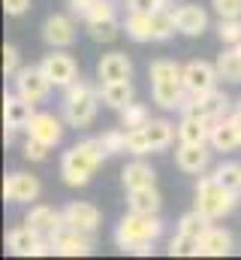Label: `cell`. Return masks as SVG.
I'll list each match as a JSON object with an SVG mask.
<instances>
[{
	"mask_svg": "<svg viewBox=\"0 0 241 260\" xmlns=\"http://www.w3.org/2000/svg\"><path fill=\"white\" fill-rule=\"evenodd\" d=\"M220 18H241V0H211Z\"/></svg>",
	"mask_w": 241,
	"mask_h": 260,
	"instance_id": "cell-40",
	"label": "cell"
},
{
	"mask_svg": "<svg viewBox=\"0 0 241 260\" xmlns=\"http://www.w3.org/2000/svg\"><path fill=\"white\" fill-rule=\"evenodd\" d=\"M120 121H124L127 130L148 127V124H151V112H148V106H142V103H130V106L120 109Z\"/></svg>",
	"mask_w": 241,
	"mask_h": 260,
	"instance_id": "cell-32",
	"label": "cell"
},
{
	"mask_svg": "<svg viewBox=\"0 0 241 260\" xmlns=\"http://www.w3.org/2000/svg\"><path fill=\"white\" fill-rule=\"evenodd\" d=\"M211 124H214V121L184 115L181 124H178V142H208V139H211Z\"/></svg>",
	"mask_w": 241,
	"mask_h": 260,
	"instance_id": "cell-28",
	"label": "cell"
},
{
	"mask_svg": "<svg viewBox=\"0 0 241 260\" xmlns=\"http://www.w3.org/2000/svg\"><path fill=\"white\" fill-rule=\"evenodd\" d=\"M3 142H6V145H12V142H15V130H12V127L3 130Z\"/></svg>",
	"mask_w": 241,
	"mask_h": 260,
	"instance_id": "cell-47",
	"label": "cell"
},
{
	"mask_svg": "<svg viewBox=\"0 0 241 260\" xmlns=\"http://www.w3.org/2000/svg\"><path fill=\"white\" fill-rule=\"evenodd\" d=\"M160 6L163 0H127V12H154Z\"/></svg>",
	"mask_w": 241,
	"mask_h": 260,
	"instance_id": "cell-42",
	"label": "cell"
},
{
	"mask_svg": "<svg viewBox=\"0 0 241 260\" xmlns=\"http://www.w3.org/2000/svg\"><path fill=\"white\" fill-rule=\"evenodd\" d=\"M208 145H211V142H181L178 151H175V164H178V170L190 173V176L205 173L208 164H211V151H208Z\"/></svg>",
	"mask_w": 241,
	"mask_h": 260,
	"instance_id": "cell-12",
	"label": "cell"
},
{
	"mask_svg": "<svg viewBox=\"0 0 241 260\" xmlns=\"http://www.w3.org/2000/svg\"><path fill=\"white\" fill-rule=\"evenodd\" d=\"M120 182H124L127 191H136V188L154 185V182H157V173H154L145 160H133V164H127V167L120 170Z\"/></svg>",
	"mask_w": 241,
	"mask_h": 260,
	"instance_id": "cell-26",
	"label": "cell"
},
{
	"mask_svg": "<svg viewBox=\"0 0 241 260\" xmlns=\"http://www.w3.org/2000/svg\"><path fill=\"white\" fill-rule=\"evenodd\" d=\"M43 191L39 179L36 176H27V173H9L3 179V200L6 203H30L36 200Z\"/></svg>",
	"mask_w": 241,
	"mask_h": 260,
	"instance_id": "cell-11",
	"label": "cell"
},
{
	"mask_svg": "<svg viewBox=\"0 0 241 260\" xmlns=\"http://www.w3.org/2000/svg\"><path fill=\"white\" fill-rule=\"evenodd\" d=\"M127 151H130V154H136V157L154 154V151H151V139H148V130H145V127L127 130Z\"/></svg>",
	"mask_w": 241,
	"mask_h": 260,
	"instance_id": "cell-34",
	"label": "cell"
},
{
	"mask_svg": "<svg viewBox=\"0 0 241 260\" xmlns=\"http://www.w3.org/2000/svg\"><path fill=\"white\" fill-rule=\"evenodd\" d=\"M217 64H208V61H190L184 64V88L187 94H202V91H211L217 88Z\"/></svg>",
	"mask_w": 241,
	"mask_h": 260,
	"instance_id": "cell-10",
	"label": "cell"
},
{
	"mask_svg": "<svg viewBox=\"0 0 241 260\" xmlns=\"http://www.w3.org/2000/svg\"><path fill=\"white\" fill-rule=\"evenodd\" d=\"M106 157V148L100 142V136H91V139H82L75 145H69L60 157V176L69 188H85L91 182V176L100 170Z\"/></svg>",
	"mask_w": 241,
	"mask_h": 260,
	"instance_id": "cell-1",
	"label": "cell"
},
{
	"mask_svg": "<svg viewBox=\"0 0 241 260\" xmlns=\"http://www.w3.org/2000/svg\"><path fill=\"white\" fill-rule=\"evenodd\" d=\"M163 233V221L157 215H142V212H130L124 215L115 227V242L120 251L139 245V242H154Z\"/></svg>",
	"mask_w": 241,
	"mask_h": 260,
	"instance_id": "cell-5",
	"label": "cell"
},
{
	"mask_svg": "<svg viewBox=\"0 0 241 260\" xmlns=\"http://www.w3.org/2000/svg\"><path fill=\"white\" fill-rule=\"evenodd\" d=\"M43 40L52 49H66L75 43V21L69 15H49L43 24Z\"/></svg>",
	"mask_w": 241,
	"mask_h": 260,
	"instance_id": "cell-15",
	"label": "cell"
},
{
	"mask_svg": "<svg viewBox=\"0 0 241 260\" xmlns=\"http://www.w3.org/2000/svg\"><path fill=\"white\" fill-rule=\"evenodd\" d=\"M235 206H238V191L226 188V185L217 182L214 176H202V179L196 182V206H193V209L205 212L211 221L229 215Z\"/></svg>",
	"mask_w": 241,
	"mask_h": 260,
	"instance_id": "cell-4",
	"label": "cell"
},
{
	"mask_svg": "<svg viewBox=\"0 0 241 260\" xmlns=\"http://www.w3.org/2000/svg\"><path fill=\"white\" fill-rule=\"evenodd\" d=\"M33 106H36V103L24 100L21 94H6V97H3V124L12 127V130H27L30 118L36 115Z\"/></svg>",
	"mask_w": 241,
	"mask_h": 260,
	"instance_id": "cell-14",
	"label": "cell"
},
{
	"mask_svg": "<svg viewBox=\"0 0 241 260\" xmlns=\"http://www.w3.org/2000/svg\"><path fill=\"white\" fill-rule=\"evenodd\" d=\"M63 224L82 233H97L100 230V209L94 203H69L63 209Z\"/></svg>",
	"mask_w": 241,
	"mask_h": 260,
	"instance_id": "cell-13",
	"label": "cell"
},
{
	"mask_svg": "<svg viewBox=\"0 0 241 260\" xmlns=\"http://www.w3.org/2000/svg\"><path fill=\"white\" fill-rule=\"evenodd\" d=\"M145 130H148V139H151V151H166L178 136V127L166 118H151V124Z\"/></svg>",
	"mask_w": 241,
	"mask_h": 260,
	"instance_id": "cell-27",
	"label": "cell"
},
{
	"mask_svg": "<svg viewBox=\"0 0 241 260\" xmlns=\"http://www.w3.org/2000/svg\"><path fill=\"white\" fill-rule=\"evenodd\" d=\"M69 3H72V12L78 15V12H82V9H85V6H88L91 0H69Z\"/></svg>",
	"mask_w": 241,
	"mask_h": 260,
	"instance_id": "cell-46",
	"label": "cell"
},
{
	"mask_svg": "<svg viewBox=\"0 0 241 260\" xmlns=\"http://www.w3.org/2000/svg\"><path fill=\"white\" fill-rule=\"evenodd\" d=\"M214 64H217V73H220L223 82H241V55L235 52V46L220 52Z\"/></svg>",
	"mask_w": 241,
	"mask_h": 260,
	"instance_id": "cell-30",
	"label": "cell"
},
{
	"mask_svg": "<svg viewBox=\"0 0 241 260\" xmlns=\"http://www.w3.org/2000/svg\"><path fill=\"white\" fill-rule=\"evenodd\" d=\"M130 254H139V257H148V254H154V242H139V245H133V248H127Z\"/></svg>",
	"mask_w": 241,
	"mask_h": 260,
	"instance_id": "cell-44",
	"label": "cell"
},
{
	"mask_svg": "<svg viewBox=\"0 0 241 260\" xmlns=\"http://www.w3.org/2000/svg\"><path fill=\"white\" fill-rule=\"evenodd\" d=\"M163 3H166V0H163Z\"/></svg>",
	"mask_w": 241,
	"mask_h": 260,
	"instance_id": "cell-49",
	"label": "cell"
},
{
	"mask_svg": "<svg viewBox=\"0 0 241 260\" xmlns=\"http://www.w3.org/2000/svg\"><path fill=\"white\" fill-rule=\"evenodd\" d=\"M100 100L109 106V109H124L133 103V85L130 79H120V82H100Z\"/></svg>",
	"mask_w": 241,
	"mask_h": 260,
	"instance_id": "cell-24",
	"label": "cell"
},
{
	"mask_svg": "<svg viewBox=\"0 0 241 260\" xmlns=\"http://www.w3.org/2000/svg\"><path fill=\"white\" fill-rule=\"evenodd\" d=\"M12 79H15V94H21L30 103H43L49 97V91L55 88L49 82V76L43 73V67H21Z\"/></svg>",
	"mask_w": 241,
	"mask_h": 260,
	"instance_id": "cell-7",
	"label": "cell"
},
{
	"mask_svg": "<svg viewBox=\"0 0 241 260\" xmlns=\"http://www.w3.org/2000/svg\"><path fill=\"white\" fill-rule=\"evenodd\" d=\"M148 79H151V97L160 109H181L187 100V88H184V67H178L169 58H157L148 67Z\"/></svg>",
	"mask_w": 241,
	"mask_h": 260,
	"instance_id": "cell-2",
	"label": "cell"
},
{
	"mask_svg": "<svg viewBox=\"0 0 241 260\" xmlns=\"http://www.w3.org/2000/svg\"><path fill=\"white\" fill-rule=\"evenodd\" d=\"M214 179L241 194V164L238 160H226V164H220V167L214 170Z\"/></svg>",
	"mask_w": 241,
	"mask_h": 260,
	"instance_id": "cell-35",
	"label": "cell"
},
{
	"mask_svg": "<svg viewBox=\"0 0 241 260\" xmlns=\"http://www.w3.org/2000/svg\"><path fill=\"white\" fill-rule=\"evenodd\" d=\"M181 112H184V115H193V118L217 121V118H226V112H229V97H226L223 91H217V88L202 91V94H187Z\"/></svg>",
	"mask_w": 241,
	"mask_h": 260,
	"instance_id": "cell-6",
	"label": "cell"
},
{
	"mask_svg": "<svg viewBox=\"0 0 241 260\" xmlns=\"http://www.w3.org/2000/svg\"><path fill=\"white\" fill-rule=\"evenodd\" d=\"M49 239L55 245V254H63V257H88L94 251V233H82V230H72L66 224Z\"/></svg>",
	"mask_w": 241,
	"mask_h": 260,
	"instance_id": "cell-9",
	"label": "cell"
},
{
	"mask_svg": "<svg viewBox=\"0 0 241 260\" xmlns=\"http://www.w3.org/2000/svg\"><path fill=\"white\" fill-rule=\"evenodd\" d=\"M100 142H103L106 154H124L127 151V130H106V133H100Z\"/></svg>",
	"mask_w": 241,
	"mask_h": 260,
	"instance_id": "cell-37",
	"label": "cell"
},
{
	"mask_svg": "<svg viewBox=\"0 0 241 260\" xmlns=\"http://www.w3.org/2000/svg\"><path fill=\"white\" fill-rule=\"evenodd\" d=\"M229 118H232V124L238 127V136H241V100H238V106L232 109V115H229Z\"/></svg>",
	"mask_w": 241,
	"mask_h": 260,
	"instance_id": "cell-45",
	"label": "cell"
},
{
	"mask_svg": "<svg viewBox=\"0 0 241 260\" xmlns=\"http://www.w3.org/2000/svg\"><path fill=\"white\" fill-rule=\"evenodd\" d=\"M235 52H238V55H241V43H235Z\"/></svg>",
	"mask_w": 241,
	"mask_h": 260,
	"instance_id": "cell-48",
	"label": "cell"
},
{
	"mask_svg": "<svg viewBox=\"0 0 241 260\" xmlns=\"http://www.w3.org/2000/svg\"><path fill=\"white\" fill-rule=\"evenodd\" d=\"M211 148L214 151H235L241 145V136H238V127L232 124V118H217L211 124Z\"/></svg>",
	"mask_w": 241,
	"mask_h": 260,
	"instance_id": "cell-22",
	"label": "cell"
},
{
	"mask_svg": "<svg viewBox=\"0 0 241 260\" xmlns=\"http://www.w3.org/2000/svg\"><path fill=\"white\" fill-rule=\"evenodd\" d=\"M39 242H43V236H39L36 230H30L27 224L9 230V236H6V248H9L12 254H18V257H36Z\"/></svg>",
	"mask_w": 241,
	"mask_h": 260,
	"instance_id": "cell-19",
	"label": "cell"
},
{
	"mask_svg": "<svg viewBox=\"0 0 241 260\" xmlns=\"http://www.w3.org/2000/svg\"><path fill=\"white\" fill-rule=\"evenodd\" d=\"M85 21H103V18H115V3L112 0H91L82 12Z\"/></svg>",
	"mask_w": 241,
	"mask_h": 260,
	"instance_id": "cell-36",
	"label": "cell"
},
{
	"mask_svg": "<svg viewBox=\"0 0 241 260\" xmlns=\"http://www.w3.org/2000/svg\"><path fill=\"white\" fill-rule=\"evenodd\" d=\"M175 24H178V34L184 37H199L208 27V12L199 3H181L175 9Z\"/></svg>",
	"mask_w": 241,
	"mask_h": 260,
	"instance_id": "cell-17",
	"label": "cell"
},
{
	"mask_svg": "<svg viewBox=\"0 0 241 260\" xmlns=\"http://www.w3.org/2000/svg\"><path fill=\"white\" fill-rule=\"evenodd\" d=\"M3 9L9 15H24L30 9V0H3Z\"/></svg>",
	"mask_w": 241,
	"mask_h": 260,
	"instance_id": "cell-43",
	"label": "cell"
},
{
	"mask_svg": "<svg viewBox=\"0 0 241 260\" xmlns=\"http://www.w3.org/2000/svg\"><path fill=\"white\" fill-rule=\"evenodd\" d=\"M199 254H205V257H226V254H232V236L223 227L211 224L205 230V236L199 239Z\"/></svg>",
	"mask_w": 241,
	"mask_h": 260,
	"instance_id": "cell-21",
	"label": "cell"
},
{
	"mask_svg": "<svg viewBox=\"0 0 241 260\" xmlns=\"http://www.w3.org/2000/svg\"><path fill=\"white\" fill-rule=\"evenodd\" d=\"M178 30V24H175V12H169V9H154V12H148V37H151V43H163V40H169L172 34Z\"/></svg>",
	"mask_w": 241,
	"mask_h": 260,
	"instance_id": "cell-25",
	"label": "cell"
},
{
	"mask_svg": "<svg viewBox=\"0 0 241 260\" xmlns=\"http://www.w3.org/2000/svg\"><path fill=\"white\" fill-rule=\"evenodd\" d=\"M169 254L172 257H199V239L187 236V233H178L169 239Z\"/></svg>",
	"mask_w": 241,
	"mask_h": 260,
	"instance_id": "cell-33",
	"label": "cell"
},
{
	"mask_svg": "<svg viewBox=\"0 0 241 260\" xmlns=\"http://www.w3.org/2000/svg\"><path fill=\"white\" fill-rule=\"evenodd\" d=\"M133 64L124 52H112V55H103L100 64H97V79L100 82H120V79H130Z\"/></svg>",
	"mask_w": 241,
	"mask_h": 260,
	"instance_id": "cell-20",
	"label": "cell"
},
{
	"mask_svg": "<svg viewBox=\"0 0 241 260\" xmlns=\"http://www.w3.org/2000/svg\"><path fill=\"white\" fill-rule=\"evenodd\" d=\"M217 37H220L226 46L241 43V18H220V21H217Z\"/></svg>",
	"mask_w": 241,
	"mask_h": 260,
	"instance_id": "cell-38",
	"label": "cell"
},
{
	"mask_svg": "<svg viewBox=\"0 0 241 260\" xmlns=\"http://www.w3.org/2000/svg\"><path fill=\"white\" fill-rule=\"evenodd\" d=\"M27 136H33V139H39V142L55 148L63 139V121L58 115H52V112H36L30 118V124H27Z\"/></svg>",
	"mask_w": 241,
	"mask_h": 260,
	"instance_id": "cell-16",
	"label": "cell"
},
{
	"mask_svg": "<svg viewBox=\"0 0 241 260\" xmlns=\"http://www.w3.org/2000/svg\"><path fill=\"white\" fill-rule=\"evenodd\" d=\"M49 148H52V145H46V142H39V139L27 136V142H24V157H27V160H33V164H43V160L49 157Z\"/></svg>",
	"mask_w": 241,
	"mask_h": 260,
	"instance_id": "cell-39",
	"label": "cell"
},
{
	"mask_svg": "<svg viewBox=\"0 0 241 260\" xmlns=\"http://www.w3.org/2000/svg\"><path fill=\"white\" fill-rule=\"evenodd\" d=\"M21 67H18V49L15 46H3V73L6 76H15Z\"/></svg>",
	"mask_w": 241,
	"mask_h": 260,
	"instance_id": "cell-41",
	"label": "cell"
},
{
	"mask_svg": "<svg viewBox=\"0 0 241 260\" xmlns=\"http://www.w3.org/2000/svg\"><path fill=\"white\" fill-rule=\"evenodd\" d=\"M43 73L49 76V82L55 88H69L75 79H78V64L72 55H66L63 49H52V55L43 58Z\"/></svg>",
	"mask_w": 241,
	"mask_h": 260,
	"instance_id": "cell-8",
	"label": "cell"
},
{
	"mask_svg": "<svg viewBox=\"0 0 241 260\" xmlns=\"http://www.w3.org/2000/svg\"><path fill=\"white\" fill-rule=\"evenodd\" d=\"M97 109H100V88L88 85L85 79H75L69 88H63V121L69 127L94 124Z\"/></svg>",
	"mask_w": 241,
	"mask_h": 260,
	"instance_id": "cell-3",
	"label": "cell"
},
{
	"mask_svg": "<svg viewBox=\"0 0 241 260\" xmlns=\"http://www.w3.org/2000/svg\"><path fill=\"white\" fill-rule=\"evenodd\" d=\"M24 224L30 230H36L39 236H55L60 227H63V212H55L52 206H33L24 215Z\"/></svg>",
	"mask_w": 241,
	"mask_h": 260,
	"instance_id": "cell-18",
	"label": "cell"
},
{
	"mask_svg": "<svg viewBox=\"0 0 241 260\" xmlns=\"http://www.w3.org/2000/svg\"><path fill=\"white\" fill-rule=\"evenodd\" d=\"M208 227H211V218H208L205 212H199V209L184 212L178 218V233H187V236H193V239H202Z\"/></svg>",
	"mask_w": 241,
	"mask_h": 260,
	"instance_id": "cell-29",
	"label": "cell"
},
{
	"mask_svg": "<svg viewBox=\"0 0 241 260\" xmlns=\"http://www.w3.org/2000/svg\"><path fill=\"white\" fill-rule=\"evenodd\" d=\"M127 206L130 212H142V215H157L160 206H163V197L154 185L148 188H136V191H127Z\"/></svg>",
	"mask_w": 241,
	"mask_h": 260,
	"instance_id": "cell-23",
	"label": "cell"
},
{
	"mask_svg": "<svg viewBox=\"0 0 241 260\" xmlns=\"http://www.w3.org/2000/svg\"><path fill=\"white\" fill-rule=\"evenodd\" d=\"M85 27L94 43H112L124 24H118V18H103V21H85Z\"/></svg>",
	"mask_w": 241,
	"mask_h": 260,
	"instance_id": "cell-31",
	"label": "cell"
}]
</instances>
